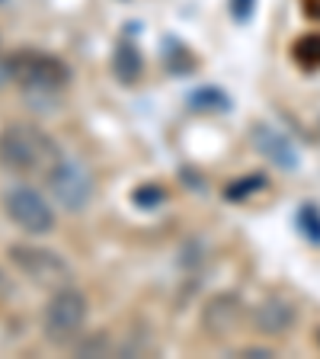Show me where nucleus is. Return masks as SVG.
Returning <instances> with one entry per match:
<instances>
[{
    "mask_svg": "<svg viewBox=\"0 0 320 359\" xmlns=\"http://www.w3.org/2000/svg\"><path fill=\"white\" fill-rule=\"evenodd\" d=\"M291 55H295V61H298L301 67L317 71V67H320V32L301 36L298 42H295V48H291Z\"/></svg>",
    "mask_w": 320,
    "mask_h": 359,
    "instance_id": "f8f14e48",
    "label": "nucleus"
},
{
    "mask_svg": "<svg viewBox=\"0 0 320 359\" xmlns=\"http://www.w3.org/2000/svg\"><path fill=\"white\" fill-rule=\"evenodd\" d=\"M189 106L193 109H228L231 103L218 87H202L195 93H189Z\"/></svg>",
    "mask_w": 320,
    "mask_h": 359,
    "instance_id": "4468645a",
    "label": "nucleus"
},
{
    "mask_svg": "<svg viewBox=\"0 0 320 359\" xmlns=\"http://www.w3.org/2000/svg\"><path fill=\"white\" fill-rule=\"evenodd\" d=\"M228 7H231V16H234V20H237V22H246L250 16H253V10H256V0H231Z\"/></svg>",
    "mask_w": 320,
    "mask_h": 359,
    "instance_id": "dca6fc26",
    "label": "nucleus"
},
{
    "mask_svg": "<svg viewBox=\"0 0 320 359\" xmlns=\"http://www.w3.org/2000/svg\"><path fill=\"white\" fill-rule=\"evenodd\" d=\"M0 4H4V0H0Z\"/></svg>",
    "mask_w": 320,
    "mask_h": 359,
    "instance_id": "aec40b11",
    "label": "nucleus"
},
{
    "mask_svg": "<svg viewBox=\"0 0 320 359\" xmlns=\"http://www.w3.org/2000/svg\"><path fill=\"white\" fill-rule=\"evenodd\" d=\"M45 180H48V189H52L55 199L71 212H81L93 196V180H90L87 167L71 161V157H61L58 164L45 173Z\"/></svg>",
    "mask_w": 320,
    "mask_h": 359,
    "instance_id": "423d86ee",
    "label": "nucleus"
},
{
    "mask_svg": "<svg viewBox=\"0 0 320 359\" xmlns=\"http://www.w3.org/2000/svg\"><path fill=\"white\" fill-rule=\"evenodd\" d=\"M240 356H272V350H266V346H246V350H240Z\"/></svg>",
    "mask_w": 320,
    "mask_h": 359,
    "instance_id": "f3484780",
    "label": "nucleus"
},
{
    "mask_svg": "<svg viewBox=\"0 0 320 359\" xmlns=\"http://www.w3.org/2000/svg\"><path fill=\"white\" fill-rule=\"evenodd\" d=\"M298 224H301V234H305L307 241L320 244V209H317V205H311V202H307L305 209L298 212Z\"/></svg>",
    "mask_w": 320,
    "mask_h": 359,
    "instance_id": "2eb2a0df",
    "label": "nucleus"
},
{
    "mask_svg": "<svg viewBox=\"0 0 320 359\" xmlns=\"http://www.w3.org/2000/svg\"><path fill=\"white\" fill-rule=\"evenodd\" d=\"M10 260L22 276H29L36 285H48V289H61L71 285V266L61 254L48 250V247L36 244H13L10 247Z\"/></svg>",
    "mask_w": 320,
    "mask_h": 359,
    "instance_id": "20e7f679",
    "label": "nucleus"
},
{
    "mask_svg": "<svg viewBox=\"0 0 320 359\" xmlns=\"http://www.w3.org/2000/svg\"><path fill=\"white\" fill-rule=\"evenodd\" d=\"M87 295L74 285H61L52 292V299L42 311V334L48 344L55 346H71L81 340L83 327H87Z\"/></svg>",
    "mask_w": 320,
    "mask_h": 359,
    "instance_id": "f03ea898",
    "label": "nucleus"
},
{
    "mask_svg": "<svg viewBox=\"0 0 320 359\" xmlns=\"http://www.w3.org/2000/svg\"><path fill=\"white\" fill-rule=\"evenodd\" d=\"M132 202L138 205V209H144V212H154V209H160V205L167 202V189L157 187V183H141V187H134Z\"/></svg>",
    "mask_w": 320,
    "mask_h": 359,
    "instance_id": "ddd939ff",
    "label": "nucleus"
},
{
    "mask_svg": "<svg viewBox=\"0 0 320 359\" xmlns=\"http://www.w3.org/2000/svg\"><path fill=\"white\" fill-rule=\"evenodd\" d=\"M141 71H144V58H141V52H138V45L119 42V48L112 55V74L119 77L122 83H134L141 77Z\"/></svg>",
    "mask_w": 320,
    "mask_h": 359,
    "instance_id": "9d476101",
    "label": "nucleus"
},
{
    "mask_svg": "<svg viewBox=\"0 0 320 359\" xmlns=\"http://www.w3.org/2000/svg\"><path fill=\"white\" fill-rule=\"evenodd\" d=\"M240 311H244V308H240L237 295H215V299L205 305V327L215 337L228 334V330L240 321Z\"/></svg>",
    "mask_w": 320,
    "mask_h": 359,
    "instance_id": "1a4fd4ad",
    "label": "nucleus"
},
{
    "mask_svg": "<svg viewBox=\"0 0 320 359\" xmlns=\"http://www.w3.org/2000/svg\"><path fill=\"white\" fill-rule=\"evenodd\" d=\"M253 142H256V148H260L272 164L282 167V170H295V167H298V151H295V144H291L282 132H276V128H269V126H260L253 132Z\"/></svg>",
    "mask_w": 320,
    "mask_h": 359,
    "instance_id": "0eeeda50",
    "label": "nucleus"
},
{
    "mask_svg": "<svg viewBox=\"0 0 320 359\" xmlns=\"http://www.w3.org/2000/svg\"><path fill=\"white\" fill-rule=\"evenodd\" d=\"M61 161L58 148L39 126L13 122L0 132V167L13 173H48Z\"/></svg>",
    "mask_w": 320,
    "mask_h": 359,
    "instance_id": "f257e3e1",
    "label": "nucleus"
},
{
    "mask_svg": "<svg viewBox=\"0 0 320 359\" xmlns=\"http://www.w3.org/2000/svg\"><path fill=\"white\" fill-rule=\"evenodd\" d=\"M10 81V71H7V61H0V83Z\"/></svg>",
    "mask_w": 320,
    "mask_h": 359,
    "instance_id": "a211bd4d",
    "label": "nucleus"
},
{
    "mask_svg": "<svg viewBox=\"0 0 320 359\" xmlns=\"http://www.w3.org/2000/svg\"><path fill=\"white\" fill-rule=\"evenodd\" d=\"M317 344H320V327H317Z\"/></svg>",
    "mask_w": 320,
    "mask_h": 359,
    "instance_id": "6ab92c4d",
    "label": "nucleus"
},
{
    "mask_svg": "<svg viewBox=\"0 0 320 359\" xmlns=\"http://www.w3.org/2000/svg\"><path fill=\"white\" fill-rule=\"evenodd\" d=\"M260 189H266V173H244V177L234 180L231 187L224 189V199L228 202H244L253 193H260Z\"/></svg>",
    "mask_w": 320,
    "mask_h": 359,
    "instance_id": "9b49d317",
    "label": "nucleus"
},
{
    "mask_svg": "<svg viewBox=\"0 0 320 359\" xmlns=\"http://www.w3.org/2000/svg\"><path fill=\"white\" fill-rule=\"evenodd\" d=\"M295 305H288L285 299H266L260 308H256V327L269 337L288 334L291 324H295Z\"/></svg>",
    "mask_w": 320,
    "mask_h": 359,
    "instance_id": "6e6552de",
    "label": "nucleus"
},
{
    "mask_svg": "<svg viewBox=\"0 0 320 359\" xmlns=\"http://www.w3.org/2000/svg\"><path fill=\"white\" fill-rule=\"evenodd\" d=\"M4 212L7 218L22 228L26 234H48L55 228V209L39 189L32 187H13L4 196Z\"/></svg>",
    "mask_w": 320,
    "mask_h": 359,
    "instance_id": "39448f33",
    "label": "nucleus"
},
{
    "mask_svg": "<svg viewBox=\"0 0 320 359\" xmlns=\"http://www.w3.org/2000/svg\"><path fill=\"white\" fill-rule=\"evenodd\" d=\"M7 71L10 81H16L26 90H45V93H55V90L67 87L71 81V67L58 58V55L39 52V48H20L7 58Z\"/></svg>",
    "mask_w": 320,
    "mask_h": 359,
    "instance_id": "7ed1b4c3",
    "label": "nucleus"
}]
</instances>
